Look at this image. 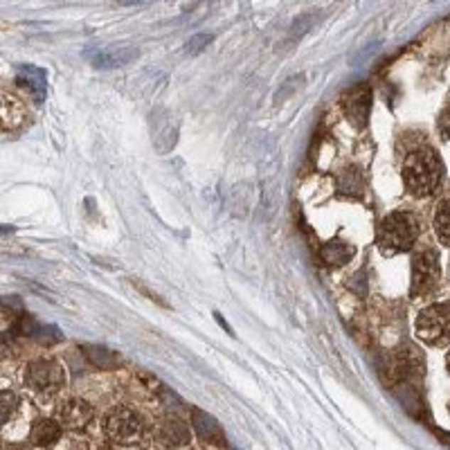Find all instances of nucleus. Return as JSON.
Here are the masks:
<instances>
[{
  "mask_svg": "<svg viewBox=\"0 0 450 450\" xmlns=\"http://www.w3.org/2000/svg\"><path fill=\"white\" fill-rule=\"evenodd\" d=\"M18 407V397L16 392L11 390H0V428H3L7 421L14 417V412H16Z\"/></svg>",
  "mask_w": 450,
  "mask_h": 450,
  "instance_id": "obj_19",
  "label": "nucleus"
},
{
  "mask_svg": "<svg viewBox=\"0 0 450 450\" xmlns=\"http://www.w3.org/2000/svg\"><path fill=\"white\" fill-rule=\"evenodd\" d=\"M441 279L439 259L434 250H421L412 257V297H424L437 289Z\"/></svg>",
  "mask_w": 450,
  "mask_h": 450,
  "instance_id": "obj_4",
  "label": "nucleus"
},
{
  "mask_svg": "<svg viewBox=\"0 0 450 450\" xmlns=\"http://www.w3.org/2000/svg\"><path fill=\"white\" fill-rule=\"evenodd\" d=\"M444 176V162L432 146H419L405 156L403 183L405 189L417 198L434 194Z\"/></svg>",
  "mask_w": 450,
  "mask_h": 450,
  "instance_id": "obj_1",
  "label": "nucleus"
},
{
  "mask_svg": "<svg viewBox=\"0 0 450 450\" xmlns=\"http://www.w3.org/2000/svg\"><path fill=\"white\" fill-rule=\"evenodd\" d=\"M320 257L322 262H326L329 266H345L349 259L353 257V248L349 243L340 241V239H333L329 243H324L320 248Z\"/></svg>",
  "mask_w": 450,
  "mask_h": 450,
  "instance_id": "obj_15",
  "label": "nucleus"
},
{
  "mask_svg": "<svg viewBox=\"0 0 450 450\" xmlns=\"http://www.w3.org/2000/svg\"><path fill=\"white\" fill-rule=\"evenodd\" d=\"M59 437H61V424L52 419H38L30 432V441L38 448L54 446L59 441Z\"/></svg>",
  "mask_w": 450,
  "mask_h": 450,
  "instance_id": "obj_13",
  "label": "nucleus"
},
{
  "mask_svg": "<svg viewBox=\"0 0 450 450\" xmlns=\"http://www.w3.org/2000/svg\"><path fill=\"white\" fill-rule=\"evenodd\" d=\"M86 57L95 68H102V70H111V68H122L129 65L140 57V52L131 45H111V48H97L88 50Z\"/></svg>",
  "mask_w": 450,
  "mask_h": 450,
  "instance_id": "obj_8",
  "label": "nucleus"
},
{
  "mask_svg": "<svg viewBox=\"0 0 450 450\" xmlns=\"http://www.w3.org/2000/svg\"><path fill=\"white\" fill-rule=\"evenodd\" d=\"M9 232H14L11 225H0V235H9Z\"/></svg>",
  "mask_w": 450,
  "mask_h": 450,
  "instance_id": "obj_24",
  "label": "nucleus"
},
{
  "mask_svg": "<svg viewBox=\"0 0 450 450\" xmlns=\"http://www.w3.org/2000/svg\"><path fill=\"white\" fill-rule=\"evenodd\" d=\"M100 450H113V448H108V446H102Z\"/></svg>",
  "mask_w": 450,
  "mask_h": 450,
  "instance_id": "obj_27",
  "label": "nucleus"
},
{
  "mask_svg": "<svg viewBox=\"0 0 450 450\" xmlns=\"http://www.w3.org/2000/svg\"><path fill=\"white\" fill-rule=\"evenodd\" d=\"M419 239V223L410 212H392L380 221L376 243L383 255L410 250Z\"/></svg>",
  "mask_w": 450,
  "mask_h": 450,
  "instance_id": "obj_2",
  "label": "nucleus"
},
{
  "mask_svg": "<svg viewBox=\"0 0 450 450\" xmlns=\"http://www.w3.org/2000/svg\"><path fill=\"white\" fill-rule=\"evenodd\" d=\"M212 41H214L212 34H196V36H192V38L187 41V52L189 54H198V52L205 50L212 43Z\"/></svg>",
  "mask_w": 450,
  "mask_h": 450,
  "instance_id": "obj_20",
  "label": "nucleus"
},
{
  "mask_svg": "<svg viewBox=\"0 0 450 450\" xmlns=\"http://www.w3.org/2000/svg\"><path fill=\"white\" fill-rule=\"evenodd\" d=\"M434 232H437L439 241L450 245V200L439 203L437 212H434Z\"/></svg>",
  "mask_w": 450,
  "mask_h": 450,
  "instance_id": "obj_18",
  "label": "nucleus"
},
{
  "mask_svg": "<svg viewBox=\"0 0 450 450\" xmlns=\"http://www.w3.org/2000/svg\"><path fill=\"white\" fill-rule=\"evenodd\" d=\"M343 106L347 119L351 122L356 129H365L367 119H370V108H372V90L367 84H358L351 90L345 92L343 97Z\"/></svg>",
  "mask_w": 450,
  "mask_h": 450,
  "instance_id": "obj_7",
  "label": "nucleus"
},
{
  "mask_svg": "<svg viewBox=\"0 0 450 450\" xmlns=\"http://www.w3.org/2000/svg\"><path fill=\"white\" fill-rule=\"evenodd\" d=\"M27 117V108L18 95L0 90V131L18 129Z\"/></svg>",
  "mask_w": 450,
  "mask_h": 450,
  "instance_id": "obj_9",
  "label": "nucleus"
},
{
  "mask_svg": "<svg viewBox=\"0 0 450 450\" xmlns=\"http://www.w3.org/2000/svg\"><path fill=\"white\" fill-rule=\"evenodd\" d=\"M417 333L428 345H446L450 343V302L430 304L417 318Z\"/></svg>",
  "mask_w": 450,
  "mask_h": 450,
  "instance_id": "obj_3",
  "label": "nucleus"
},
{
  "mask_svg": "<svg viewBox=\"0 0 450 450\" xmlns=\"http://www.w3.org/2000/svg\"><path fill=\"white\" fill-rule=\"evenodd\" d=\"M90 419H92V407L81 399L65 401L59 410V424H63V428H84Z\"/></svg>",
  "mask_w": 450,
  "mask_h": 450,
  "instance_id": "obj_11",
  "label": "nucleus"
},
{
  "mask_svg": "<svg viewBox=\"0 0 450 450\" xmlns=\"http://www.w3.org/2000/svg\"><path fill=\"white\" fill-rule=\"evenodd\" d=\"M86 356L90 358V363L95 367H100V370H113V367H117L122 363L117 353L108 351L104 347H95V345L86 347Z\"/></svg>",
  "mask_w": 450,
  "mask_h": 450,
  "instance_id": "obj_17",
  "label": "nucleus"
},
{
  "mask_svg": "<svg viewBox=\"0 0 450 450\" xmlns=\"http://www.w3.org/2000/svg\"><path fill=\"white\" fill-rule=\"evenodd\" d=\"M18 84L25 86L32 92L34 102H43L45 100V73L41 68L34 65H21L18 68Z\"/></svg>",
  "mask_w": 450,
  "mask_h": 450,
  "instance_id": "obj_12",
  "label": "nucleus"
},
{
  "mask_svg": "<svg viewBox=\"0 0 450 450\" xmlns=\"http://www.w3.org/2000/svg\"><path fill=\"white\" fill-rule=\"evenodd\" d=\"M214 318H216V322H219V324L223 326V329H225V331H227L230 336H235V331H232V326H230V324H227V322H225V320H223V318L219 316V313H214Z\"/></svg>",
  "mask_w": 450,
  "mask_h": 450,
  "instance_id": "obj_22",
  "label": "nucleus"
},
{
  "mask_svg": "<svg viewBox=\"0 0 450 450\" xmlns=\"http://www.w3.org/2000/svg\"><path fill=\"white\" fill-rule=\"evenodd\" d=\"M160 439L169 444V446H176V448H181V446H187L189 441H192V434H189V428L185 421L181 419H165L162 421V426H160Z\"/></svg>",
  "mask_w": 450,
  "mask_h": 450,
  "instance_id": "obj_14",
  "label": "nucleus"
},
{
  "mask_svg": "<svg viewBox=\"0 0 450 450\" xmlns=\"http://www.w3.org/2000/svg\"><path fill=\"white\" fill-rule=\"evenodd\" d=\"M5 450H23V448H18V446H7Z\"/></svg>",
  "mask_w": 450,
  "mask_h": 450,
  "instance_id": "obj_25",
  "label": "nucleus"
},
{
  "mask_svg": "<svg viewBox=\"0 0 450 450\" xmlns=\"http://www.w3.org/2000/svg\"><path fill=\"white\" fill-rule=\"evenodd\" d=\"M192 426H194L198 437L205 444H212V446H223L225 444V434H223L221 426L216 424V419L212 414L203 412V410H192Z\"/></svg>",
  "mask_w": 450,
  "mask_h": 450,
  "instance_id": "obj_10",
  "label": "nucleus"
},
{
  "mask_svg": "<svg viewBox=\"0 0 450 450\" xmlns=\"http://www.w3.org/2000/svg\"><path fill=\"white\" fill-rule=\"evenodd\" d=\"M365 187V181H363V173L356 169V167H347L343 173H340L338 178V189L343 194H360Z\"/></svg>",
  "mask_w": 450,
  "mask_h": 450,
  "instance_id": "obj_16",
  "label": "nucleus"
},
{
  "mask_svg": "<svg viewBox=\"0 0 450 450\" xmlns=\"http://www.w3.org/2000/svg\"><path fill=\"white\" fill-rule=\"evenodd\" d=\"M25 380H27V385H30V390H34L38 394H52L63 387L65 374H63V367L57 360L36 358L27 365Z\"/></svg>",
  "mask_w": 450,
  "mask_h": 450,
  "instance_id": "obj_5",
  "label": "nucleus"
},
{
  "mask_svg": "<svg viewBox=\"0 0 450 450\" xmlns=\"http://www.w3.org/2000/svg\"><path fill=\"white\" fill-rule=\"evenodd\" d=\"M446 363H448V372H450V351H448V358H446Z\"/></svg>",
  "mask_w": 450,
  "mask_h": 450,
  "instance_id": "obj_26",
  "label": "nucleus"
},
{
  "mask_svg": "<svg viewBox=\"0 0 450 450\" xmlns=\"http://www.w3.org/2000/svg\"><path fill=\"white\" fill-rule=\"evenodd\" d=\"M439 439H441V444H446L450 448V432H439Z\"/></svg>",
  "mask_w": 450,
  "mask_h": 450,
  "instance_id": "obj_23",
  "label": "nucleus"
},
{
  "mask_svg": "<svg viewBox=\"0 0 450 450\" xmlns=\"http://www.w3.org/2000/svg\"><path fill=\"white\" fill-rule=\"evenodd\" d=\"M106 432L111 441L129 446L135 444L142 434V417L131 407H119L106 421Z\"/></svg>",
  "mask_w": 450,
  "mask_h": 450,
  "instance_id": "obj_6",
  "label": "nucleus"
},
{
  "mask_svg": "<svg viewBox=\"0 0 450 450\" xmlns=\"http://www.w3.org/2000/svg\"><path fill=\"white\" fill-rule=\"evenodd\" d=\"M439 131H441L444 138H450V104L444 108L441 115H439Z\"/></svg>",
  "mask_w": 450,
  "mask_h": 450,
  "instance_id": "obj_21",
  "label": "nucleus"
}]
</instances>
